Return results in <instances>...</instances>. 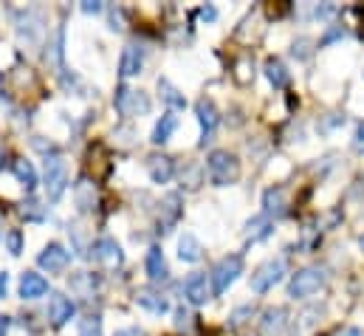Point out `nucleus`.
<instances>
[{
  "label": "nucleus",
  "mask_w": 364,
  "mask_h": 336,
  "mask_svg": "<svg viewBox=\"0 0 364 336\" xmlns=\"http://www.w3.org/2000/svg\"><path fill=\"white\" fill-rule=\"evenodd\" d=\"M325 283H328V271L322 266H305V268H299V271L291 274V280H288V297L308 300V297L319 294L325 288Z\"/></svg>",
  "instance_id": "obj_1"
},
{
  "label": "nucleus",
  "mask_w": 364,
  "mask_h": 336,
  "mask_svg": "<svg viewBox=\"0 0 364 336\" xmlns=\"http://www.w3.org/2000/svg\"><path fill=\"white\" fill-rule=\"evenodd\" d=\"M206 175L215 187H229L240 178V159L229 150H212L206 156Z\"/></svg>",
  "instance_id": "obj_2"
},
{
  "label": "nucleus",
  "mask_w": 364,
  "mask_h": 336,
  "mask_svg": "<svg viewBox=\"0 0 364 336\" xmlns=\"http://www.w3.org/2000/svg\"><path fill=\"white\" fill-rule=\"evenodd\" d=\"M113 107H116V113H122L124 119H136V116H147V113L153 110V99H150V93L141 90V88H127V85H122V88H116V93H113Z\"/></svg>",
  "instance_id": "obj_3"
},
{
  "label": "nucleus",
  "mask_w": 364,
  "mask_h": 336,
  "mask_svg": "<svg viewBox=\"0 0 364 336\" xmlns=\"http://www.w3.org/2000/svg\"><path fill=\"white\" fill-rule=\"evenodd\" d=\"M243 274V257L240 254H226L212 266L209 283H212V294L220 297L229 291V285H235V280Z\"/></svg>",
  "instance_id": "obj_4"
},
{
  "label": "nucleus",
  "mask_w": 364,
  "mask_h": 336,
  "mask_svg": "<svg viewBox=\"0 0 364 336\" xmlns=\"http://www.w3.org/2000/svg\"><path fill=\"white\" fill-rule=\"evenodd\" d=\"M282 277H285V260H282V257H272V260L260 263V266L252 271L249 285H252L255 294H266V291H272Z\"/></svg>",
  "instance_id": "obj_5"
},
{
  "label": "nucleus",
  "mask_w": 364,
  "mask_h": 336,
  "mask_svg": "<svg viewBox=\"0 0 364 336\" xmlns=\"http://www.w3.org/2000/svg\"><path fill=\"white\" fill-rule=\"evenodd\" d=\"M43 181H46L48 201H60L63 192H65V187H68V167H65V162L60 156L46 159V175H43Z\"/></svg>",
  "instance_id": "obj_6"
},
{
  "label": "nucleus",
  "mask_w": 364,
  "mask_h": 336,
  "mask_svg": "<svg viewBox=\"0 0 364 336\" xmlns=\"http://www.w3.org/2000/svg\"><path fill=\"white\" fill-rule=\"evenodd\" d=\"M14 26H17V34L20 37H26L28 43H34V40L43 37L46 20H43V11L40 9H20V11H14Z\"/></svg>",
  "instance_id": "obj_7"
},
{
  "label": "nucleus",
  "mask_w": 364,
  "mask_h": 336,
  "mask_svg": "<svg viewBox=\"0 0 364 336\" xmlns=\"http://www.w3.org/2000/svg\"><path fill=\"white\" fill-rule=\"evenodd\" d=\"M195 116H198V122H200V147H206V145L212 142L215 130H218V122H220L215 102L206 99V96L198 99V102H195Z\"/></svg>",
  "instance_id": "obj_8"
},
{
  "label": "nucleus",
  "mask_w": 364,
  "mask_h": 336,
  "mask_svg": "<svg viewBox=\"0 0 364 336\" xmlns=\"http://www.w3.org/2000/svg\"><path fill=\"white\" fill-rule=\"evenodd\" d=\"M37 263H40V268H46V271H51V274H60V271H65L68 266H71V252L63 246V243H48L43 252L37 254Z\"/></svg>",
  "instance_id": "obj_9"
},
{
  "label": "nucleus",
  "mask_w": 364,
  "mask_h": 336,
  "mask_svg": "<svg viewBox=\"0 0 364 336\" xmlns=\"http://www.w3.org/2000/svg\"><path fill=\"white\" fill-rule=\"evenodd\" d=\"M183 297H186L189 305H206V300L212 297V283H209V277L200 274V271L189 274L186 283H183Z\"/></svg>",
  "instance_id": "obj_10"
},
{
  "label": "nucleus",
  "mask_w": 364,
  "mask_h": 336,
  "mask_svg": "<svg viewBox=\"0 0 364 336\" xmlns=\"http://www.w3.org/2000/svg\"><path fill=\"white\" fill-rule=\"evenodd\" d=\"M183 215V201L178 192H167L159 204V224H161V232H170Z\"/></svg>",
  "instance_id": "obj_11"
},
{
  "label": "nucleus",
  "mask_w": 364,
  "mask_h": 336,
  "mask_svg": "<svg viewBox=\"0 0 364 336\" xmlns=\"http://www.w3.org/2000/svg\"><path fill=\"white\" fill-rule=\"evenodd\" d=\"M141 68H144V48L136 46V43L124 46V51H122V57H119V74H122L124 80H130V77H139Z\"/></svg>",
  "instance_id": "obj_12"
},
{
  "label": "nucleus",
  "mask_w": 364,
  "mask_h": 336,
  "mask_svg": "<svg viewBox=\"0 0 364 336\" xmlns=\"http://www.w3.org/2000/svg\"><path fill=\"white\" fill-rule=\"evenodd\" d=\"M17 294L23 300H40L48 294V280L37 271H23L20 274V283H17Z\"/></svg>",
  "instance_id": "obj_13"
},
{
  "label": "nucleus",
  "mask_w": 364,
  "mask_h": 336,
  "mask_svg": "<svg viewBox=\"0 0 364 336\" xmlns=\"http://www.w3.org/2000/svg\"><path fill=\"white\" fill-rule=\"evenodd\" d=\"M288 322H291L288 320V311L282 305H272L260 317V331H263V336H282L288 331Z\"/></svg>",
  "instance_id": "obj_14"
},
{
  "label": "nucleus",
  "mask_w": 364,
  "mask_h": 336,
  "mask_svg": "<svg viewBox=\"0 0 364 336\" xmlns=\"http://www.w3.org/2000/svg\"><path fill=\"white\" fill-rule=\"evenodd\" d=\"M91 252H93V257H96L99 263H105L107 268H116V266L124 263V252H122V246H119L113 238H99L91 246Z\"/></svg>",
  "instance_id": "obj_15"
},
{
  "label": "nucleus",
  "mask_w": 364,
  "mask_h": 336,
  "mask_svg": "<svg viewBox=\"0 0 364 336\" xmlns=\"http://www.w3.org/2000/svg\"><path fill=\"white\" fill-rule=\"evenodd\" d=\"M74 303L65 297V294H51V300H48V320H51V325L54 328H63L71 317H74Z\"/></svg>",
  "instance_id": "obj_16"
},
{
  "label": "nucleus",
  "mask_w": 364,
  "mask_h": 336,
  "mask_svg": "<svg viewBox=\"0 0 364 336\" xmlns=\"http://www.w3.org/2000/svg\"><path fill=\"white\" fill-rule=\"evenodd\" d=\"M288 212V195L282 187H269L263 192V215L266 218H282Z\"/></svg>",
  "instance_id": "obj_17"
},
{
  "label": "nucleus",
  "mask_w": 364,
  "mask_h": 336,
  "mask_svg": "<svg viewBox=\"0 0 364 336\" xmlns=\"http://www.w3.org/2000/svg\"><path fill=\"white\" fill-rule=\"evenodd\" d=\"M136 303H139V308H144L150 314H167L170 311V300L156 288H139L136 291Z\"/></svg>",
  "instance_id": "obj_18"
},
{
  "label": "nucleus",
  "mask_w": 364,
  "mask_h": 336,
  "mask_svg": "<svg viewBox=\"0 0 364 336\" xmlns=\"http://www.w3.org/2000/svg\"><path fill=\"white\" fill-rule=\"evenodd\" d=\"M147 172H150L153 184H167L176 175V162L170 156H150L147 159Z\"/></svg>",
  "instance_id": "obj_19"
},
{
  "label": "nucleus",
  "mask_w": 364,
  "mask_h": 336,
  "mask_svg": "<svg viewBox=\"0 0 364 336\" xmlns=\"http://www.w3.org/2000/svg\"><path fill=\"white\" fill-rule=\"evenodd\" d=\"M144 268H147V277H150L153 283H161V280L170 277V268H167V260H164L161 246H150L147 260H144Z\"/></svg>",
  "instance_id": "obj_20"
},
{
  "label": "nucleus",
  "mask_w": 364,
  "mask_h": 336,
  "mask_svg": "<svg viewBox=\"0 0 364 336\" xmlns=\"http://www.w3.org/2000/svg\"><path fill=\"white\" fill-rule=\"evenodd\" d=\"M74 201H77L80 212H91V209H96L99 195H96V187H93L88 178H80V181L74 184Z\"/></svg>",
  "instance_id": "obj_21"
},
{
  "label": "nucleus",
  "mask_w": 364,
  "mask_h": 336,
  "mask_svg": "<svg viewBox=\"0 0 364 336\" xmlns=\"http://www.w3.org/2000/svg\"><path fill=\"white\" fill-rule=\"evenodd\" d=\"M203 257V246L192 232H183L178 238V260L181 263H198Z\"/></svg>",
  "instance_id": "obj_22"
},
{
  "label": "nucleus",
  "mask_w": 364,
  "mask_h": 336,
  "mask_svg": "<svg viewBox=\"0 0 364 336\" xmlns=\"http://www.w3.org/2000/svg\"><path fill=\"white\" fill-rule=\"evenodd\" d=\"M272 232H274V224H272V218H266V215L249 218V221H246V229H243V235H246L252 243H255V241H266Z\"/></svg>",
  "instance_id": "obj_23"
},
{
  "label": "nucleus",
  "mask_w": 364,
  "mask_h": 336,
  "mask_svg": "<svg viewBox=\"0 0 364 336\" xmlns=\"http://www.w3.org/2000/svg\"><path fill=\"white\" fill-rule=\"evenodd\" d=\"M176 127H178V116H176V113H164V116L156 122L150 142H153V145H164V142H170V136L176 133Z\"/></svg>",
  "instance_id": "obj_24"
},
{
  "label": "nucleus",
  "mask_w": 364,
  "mask_h": 336,
  "mask_svg": "<svg viewBox=\"0 0 364 336\" xmlns=\"http://www.w3.org/2000/svg\"><path fill=\"white\" fill-rule=\"evenodd\" d=\"M263 71H266V80L279 90V88H285V85L291 83V74H288V68L282 65V60H277V57H269L266 60V65H263Z\"/></svg>",
  "instance_id": "obj_25"
},
{
  "label": "nucleus",
  "mask_w": 364,
  "mask_h": 336,
  "mask_svg": "<svg viewBox=\"0 0 364 336\" xmlns=\"http://www.w3.org/2000/svg\"><path fill=\"white\" fill-rule=\"evenodd\" d=\"M11 172L17 175V181L23 184V189H34L37 187V169H34V164L31 162H26V159H14L11 162Z\"/></svg>",
  "instance_id": "obj_26"
},
{
  "label": "nucleus",
  "mask_w": 364,
  "mask_h": 336,
  "mask_svg": "<svg viewBox=\"0 0 364 336\" xmlns=\"http://www.w3.org/2000/svg\"><path fill=\"white\" fill-rule=\"evenodd\" d=\"M159 93H161V102H167L173 110H183L186 107V99H183V93L176 88V85L170 83V80H159Z\"/></svg>",
  "instance_id": "obj_27"
},
{
  "label": "nucleus",
  "mask_w": 364,
  "mask_h": 336,
  "mask_svg": "<svg viewBox=\"0 0 364 336\" xmlns=\"http://www.w3.org/2000/svg\"><path fill=\"white\" fill-rule=\"evenodd\" d=\"M200 184H203V167H200V164H195V162H192V164H186V167L181 169V187L192 192V189H198Z\"/></svg>",
  "instance_id": "obj_28"
},
{
  "label": "nucleus",
  "mask_w": 364,
  "mask_h": 336,
  "mask_svg": "<svg viewBox=\"0 0 364 336\" xmlns=\"http://www.w3.org/2000/svg\"><path fill=\"white\" fill-rule=\"evenodd\" d=\"M319 317H322V308H305L299 317H296V331L299 334H308L319 325Z\"/></svg>",
  "instance_id": "obj_29"
},
{
  "label": "nucleus",
  "mask_w": 364,
  "mask_h": 336,
  "mask_svg": "<svg viewBox=\"0 0 364 336\" xmlns=\"http://www.w3.org/2000/svg\"><path fill=\"white\" fill-rule=\"evenodd\" d=\"M71 288L74 291H85V294H93V288H99V280L93 277L91 271H80L71 277Z\"/></svg>",
  "instance_id": "obj_30"
},
{
  "label": "nucleus",
  "mask_w": 364,
  "mask_h": 336,
  "mask_svg": "<svg viewBox=\"0 0 364 336\" xmlns=\"http://www.w3.org/2000/svg\"><path fill=\"white\" fill-rule=\"evenodd\" d=\"M80 336H102V317L88 314L85 320H80Z\"/></svg>",
  "instance_id": "obj_31"
},
{
  "label": "nucleus",
  "mask_w": 364,
  "mask_h": 336,
  "mask_svg": "<svg viewBox=\"0 0 364 336\" xmlns=\"http://www.w3.org/2000/svg\"><path fill=\"white\" fill-rule=\"evenodd\" d=\"M3 241H6V249H9L11 254L23 252V232H20V229H11V232H6V238H3Z\"/></svg>",
  "instance_id": "obj_32"
},
{
  "label": "nucleus",
  "mask_w": 364,
  "mask_h": 336,
  "mask_svg": "<svg viewBox=\"0 0 364 336\" xmlns=\"http://www.w3.org/2000/svg\"><path fill=\"white\" fill-rule=\"evenodd\" d=\"M252 317H255V305H243V308H237V311L229 317V325H232V328H240V325H243L246 320H252Z\"/></svg>",
  "instance_id": "obj_33"
},
{
  "label": "nucleus",
  "mask_w": 364,
  "mask_h": 336,
  "mask_svg": "<svg viewBox=\"0 0 364 336\" xmlns=\"http://www.w3.org/2000/svg\"><path fill=\"white\" fill-rule=\"evenodd\" d=\"M311 40L308 37H302L299 43H294V57H299V60H305V57H311Z\"/></svg>",
  "instance_id": "obj_34"
},
{
  "label": "nucleus",
  "mask_w": 364,
  "mask_h": 336,
  "mask_svg": "<svg viewBox=\"0 0 364 336\" xmlns=\"http://www.w3.org/2000/svg\"><path fill=\"white\" fill-rule=\"evenodd\" d=\"M353 147H356L359 153H364V122L356 127V133H353Z\"/></svg>",
  "instance_id": "obj_35"
},
{
  "label": "nucleus",
  "mask_w": 364,
  "mask_h": 336,
  "mask_svg": "<svg viewBox=\"0 0 364 336\" xmlns=\"http://www.w3.org/2000/svg\"><path fill=\"white\" fill-rule=\"evenodd\" d=\"M102 9H105V6H102L99 0H85V3H82V11H85V14H99Z\"/></svg>",
  "instance_id": "obj_36"
},
{
  "label": "nucleus",
  "mask_w": 364,
  "mask_h": 336,
  "mask_svg": "<svg viewBox=\"0 0 364 336\" xmlns=\"http://www.w3.org/2000/svg\"><path fill=\"white\" fill-rule=\"evenodd\" d=\"M113 336H147L141 328H136V325H130V328H122V331H116Z\"/></svg>",
  "instance_id": "obj_37"
},
{
  "label": "nucleus",
  "mask_w": 364,
  "mask_h": 336,
  "mask_svg": "<svg viewBox=\"0 0 364 336\" xmlns=\"http://www.w3.org/2000/svg\"><path fill=\"white\" fill-rule=\"evenodd\" d=\"M176 325H178V328H183V325H189V314H186L183 308H178V311H176Z\"/></svg>",
  "instance_id": "obj_38"
},
{
  "label": "nucleus",
  "mask_w": 364,
  "mask_h": 336,
  "mask_svg": "<svg viewBox=\"0 0 364 336\" xmlns=\"http://www.w3.org/2000/svg\"><path fill=\"white\" fill-rule=\"evenodd\" d=\"M9 328H11V320H9L6 314H0V336L9 334Z\"/></svg>",
  "instance_id": "obj_39"
},
{
  "label": "nucleus",
  "mask_w": 364,
  "mask_h": 336,
  "mask_svg": "<svg viewBox=\"0 0 364 336\" xmlns=\"http://www.w3.org/2000/svg\"><path fill=\"white\" fill-rule=\"evenodd\" d=\"M200 17H203V20H215V17H218V11L209 6V9H200Z\"/></svg>",
  "instance_id": "obj_40"
},
{
  "label": "nucleus",
  "mask_w": 364,
  "mask_h": 336,
  "mask_svg": "<svg viewBox=\"0 0 364 336\" xmlns=\"http://www.w3.org/2000/svg\"><path fill=\"white\" fill-rule=\"evenodd\" d=\"M3 294H6V271L0 274V297H3Z\"/></svg>",
  "instance_id": "obj_41"
},
{
  "label": "nucleus",
  "mask_w": 364,
  "mask_h": 336,
  "mask_svg": "<svg viewBox=\"0 0 364 336\" xmlns=\"http://www.w3.org/2000/svg\"><path fill=\"white\" fill-rule=\"evenodd\" d=\"M0 167H3V153H0Z\"/></svg>",
  "instance_id": "obj_42"
},
{
  "label": "nucleus",
  "mask_w": 364,
  "mask_h": 336,
  "mask_svg": "<svg viewBox=\"0 0 364 336\" xmlns=\"http://www.w3.org/2000/svg\"><path fill=\"white\" fill-rule=\"evenodd\" d=\"M0 238H3V224H0Z\"/></svg>",
  "instance_id": "obj_43"
},
{
  "label": "nucleus",
  "mask_w": 364,
  "mask_h": 336,
  "mask_svg": "<svg viewBox=\"0 0 364 336\" xmlns=\"http://www.w3.org/2000/svg\"><path fill=\"white\" fill-rule=\"evenodd\" d=\"M359 243H362V249H364V238H362V241H359Z\"/></svg>",
  "instance_id": "obj_44"
}]
</instances>
